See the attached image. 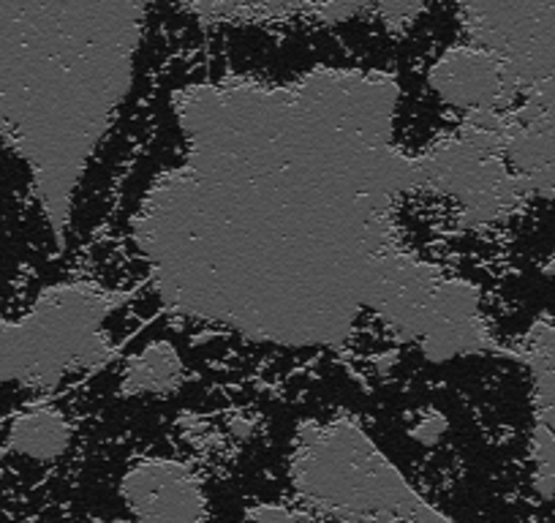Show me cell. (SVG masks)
I'll return each mask as SVG.
<instances>
[{
    "label": "cell",
    "instance_id": "cell-8",
    "mask_svg": "<svg viewBox=\"0 0 555 523\" xmlns=\"http://www.w3.org/2000/svg\"><path fill=\"white\" fill-rule=\"evenodd\" d=\"M501 142L526 196H555V115H539L522 104L509 106Z\"/></svg>",
    "mask_w": 555,
    "mask_h": 523
},
{
    "label": "cell",
    "instance_id": "cell-4",
    "mask_svg": "<svg viewBox=\"0 0 555 523\" xmlns=\"http://www.w3.org/2000/svg\"><path fill=\"white\" fill-rule=\"evenodd\" d=\"M466 44L499 58L522 88L555 77V0H457Z\"/></svg>",
    "mask_w": 555,
    "mask_h": 523
},
{
    "label": "cell",
    "instance_id": "cell-12",
    "mask_svg": "<svg viewBox=\"0 0 555 523\" xmlns=\"http://www.w3.org/2000/svg\"><path fill=\"white\" fill-rule=\"evenodd\" d=\"M444 431H447V420L439 418V414H430V418H425L423 423L414 429V439L425 442V445H436V442L444 436Z\"/></svg>",
    "mask_w": 555,
    "mask_h": 523
},
{
    "label": "cell",
    "instance_id": "cell-13",
    "mask_svg": "<svg viewBox=\"0 0 555 523\" xmlns=\"http://www.w3.org/2000/svg\"><path fill=\"white\" fill-rule=\"evenodd\" d=\"M547 273H553V276H555V262H550V268H547Z\"/></svg>",
    "mask_w": 555,
    "mask_h": 523
},
{
    "label": "cell",
    "instance_id": "cell-5",
    "mask_svg": "<svg viewBox=\"0 0 555 523\" xmlns=\"http://www.w3.org/2000/svg\"><path fill=\"white\" fill-rule=\"evenodd\" d=\"M428 85L444 104L463 115L482 110L504 112L515 106L526 90L499 58L466 41L450 47L430 66Z\"/></svg>",
    "mask_w": 555,
    "mask_h": 523
},
{
    "label": "cell",
    "instance_id": "cell-1",
    "mask_svg": "<svg viewBox=\"0 0 555 523\" xmlns=\"http://www.w3.org/2000/svg\"><path fill=\"white\" fill-rule=\"evenodd\" d=\"M151 0H0V137L63 232L85 162L133 79Z\"/></svg>",
    "mask_w": 555,
    "mask_h": 523
},
{
    "label": "cell",
    "instance_id": "cell-11",
    "mask_svg": "<svg viewBox=\"0 0 555 523\" xmlns=\"http://www.w3.org/2000/svg\"><path fill=\"white\" fill-rule=\"evenodd\" d=\"M428 7V0H376V14H382L384 23L405 25Z\"/></svg>",
    "mask_w": 555,
    "mask_h": 523
},
{
    "label": "cell",
    "instance_id": "cell-14",
    "mask_svg": "<svg viewBox=\"0 0 555 523\" xmlns=\"http://www.w3.org/2000/svg\"><path fill=\"white\" fill-rule=\"evenodd\" d=\"M93 523H104V521H93Z\"/></svg>",
    "mask_w": 555,
    "mask_h": 523
},
{
    "label": "cell",
    "instance_id": "cell-7",
    "mask_svg": "<svg viewBox=\"0 0 555 523\" xmlns=\"http://www.w3.org/2000/svg\"><path fill=\"white\" fill-rule=\"evenodd\" d=\"M517 360L528 368L533 384V434H531V463L533 488L542 499L555 496V322L533 324Z\"/></svg>",
    "mask_w": 555,
    "mask_h": 523
},
{
    "label": "cell",
    "instance_id": "cell-3",
    "mask_svg": "<svg viewBox=\"0 0 555 523\" xmlns=\"http://www.w3.org/2000/svg\"><path fill=\"white\" fill-rule=\"evenodd\" d=\"M120 297L88 284L47 290L17 322L0 319V382L52 384L109 357L101 324Z\"/></svg>",
    "mask_w": 555,
    "mask_h": 523
},
{
    "label": "cell",
    "instance_id": "cell-9",
    "mask_svg": "<svg viewBox=\"0 0 555 523\" xmlns=\"http://www.w3.org/2000/svg\"><path fill=\"white\" fill-rule=\"evenodd\" d=\"M72 436V423L61 409L36 407L14 420L12 431H9V447L30 461L50 463L68 450Z\"/></svg>",
    "mask_w": 555,
    "mask_h": 523
},
{
    "label": "cell",
    "instance_id": "cell-10",
    "mask_svg": "<svg viewBox=\"0 0 555 523\" xmlns=\"http://www.w3.org/2000/svg\"><path fill=\"white\" fill-rule=\"evenodd\" d=\"M183 379V360L169 341H153L131 357L122 377V390L131 396H162L175 390Z\"/></svg>",
    "mask_w": 555,
    "mask_h": 523
},
{
    "label": "cell",
    "instance_id": "cell-6",
    "mask_svg": "<svg viewBox=\"0 0 555 523\" xmlns=\"http://www.w3.org/2000/svg\"><path fill=\"white\" fill-rule=\"evenodd\" d=\"M133 523H207L202 480L185 463L147 458L133 463L120 483Z\"/></svg>",
    "mask_w": 555,
    "mask_h": 523
},
{
    "label": "cell",
    "instance_id": "cell-2",
    "mask_svg": "<svg viewBox=\"0 0 555 523\" xmlns=\"http://www.w3.org/2000/svg\"><path fill=\"white\" fill-rule=\"evenodd\" d=\"M292 485L302 505L340 523H409L428 505L351 420L302 431Z\"/></svg>",
    "mask_w": 555,
    "mask_h": 523
}]
</instances>
